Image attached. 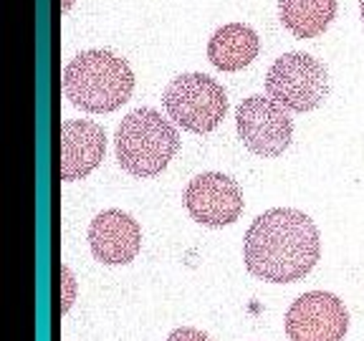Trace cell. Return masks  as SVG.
I'll list each match as a JSON object with an SVG mask.
<instances>
[{
    "instance_id": "cell-1",
    "label": "cell",
    "mask_w": 364,
    "mask_h": 341,
    "mask_svg": "<svg viewBox=\"0 0 364 341\" xmlns=\"http://www.w3.org/2000/svg\"><path fill=\"white\" fill-rule=\"evenodd\" d=\"M321 258L318 227L306 212L273 207L250 222L243 261L250 276L268 283H294L314 271Z\"/></svg>"
},
{
    "instance_id": "cell-2",
    "label": "cell",
    "mask_w": 364,
    "mask_h": 341,
    "mask_svg": "<svg viewBox=\"0 0 364 341\" xmlns=\"http://www.w3.org/2000/svg\"><path fill=\"white\" fill-rule=\"evenodd\" d=\"M134 91V71L104 48L81 51L63 68V94L76 109L91 114L117 112Z\"/></svg>"
},
{
    "instance_id": "cell-3",
    "label": "cell",
    "mask_w": 364,
    "mask_h": 341,
    "mask_svg": "<svg viewBox=\"0 0 364 341\" xmlns=\"http://www.w3.org/2000/svg\"><path fill=\"white\" fill-rule=\"evenodd\" d=\"M117 162L134 177H154L180 149V134L157 109L139 107L117 126Z\"/></svg>"
},
{
    "instance_id": "cell-4",
    "label": "cell",
    "mask_w": 364,
    "mask_h": 341,
    "mask_svg": "<svg viewBox=\"0 0 364 341\" xmlns=\"http://www.w3.org/2000/svg\"><path fill=\"white\" fill-rule=\"evenodd\" d=\"M266 91L289 112H314L329 97V71L311 53H284L268 68Z\"/></svg>"
},
{
    "instance_id": "cell-5",
    "label": "cell",
    "mask_w": 364,
    "mask_h": 341,
    "mask_svg": "<svg viewBox=\"0 0 364 341\" xmlns=\"http://www.w3.org/2000/svg\"><path fill=\"white\" fill-rule=\"evenodd\" d=\"M165 112L182 129L205 134L220 126L228 114V94L208 74H180L162 94Z\"/></svg>"
},
{
    "instance_id": "cell-6",
    "label": "cell",
    "mask_w": 364,
    "mask_h": 341,
    "mask_svg": "<svg viewBox=\"0 0 364 341\" xmlns=\"http://www.w3.org/2000/svg\"><path fill=\"white\" fill-rule=\"evenodd\" d=\"M235 126L245 149L266 159L284 154L294 136V124L286 109L261 94L240 102L235 112Z\"/></svg>"
},
{
    "instance_id": "cell-7",
    "label": "cell",
    "mask_w": 364,
    "mask_h": 341,
    "mask_svg": "<svg viewBox=\"0 0 364 341\" xmlns=\"http://www.w3.org/2000/svg\"><path fill=\"white\" fill-rule=\"evenodd\" d=\"M349 313L339 296L309 291L286 311V334L291 341H344Z\"/></svg>"
},
{
    "instance_id": "cell-8",
    "label": "cell",
    "mask_w": 364,
    "mask_h": 341,
    "mask_svg": "<svg viewBox=\"0 0 364 341\" xmlns=\"http://www.w3.org/2000/svg\"><path fill=\"white\" fill-rule=\"evenodd\" d=\"M185 207L200 225L223 227L240 217L245 207L238 182L223 172H203L185 188Z\"/></svg>"
},
{
    "instance_id": "cell-9",
    "label": "cell",
    "mask_w": 364,
    "mask_h": 341,
    "mask_svg": "<svg viewBox=\"0 0 364 341\" xmlns=\"http://www.w3.org/2000/svg\"><path fill=\"white\" fill-rule=\"evenodd\" d=\"M107 154V131L89 119H68L58 126V175L74 182L102 165Z\"/></svg>"
},
{
    "instance_id": "cell-10",
    "label": "cell",
    "mask_w": 364,
    "mask_h": 341,
    "mask_svg": "<svg viewBox=\"0 0 364 341\" xmlns=\"http://www.w3.org/2000/svg\"><path fill=\"white\" fill-rule=\"evenodd\" d=\"M89 245L99 263L127 266L142 248V227L129 212L104 210L89 225Z\"/></svg>"
},
{
    "instance_id": "cell-11",
    "label": "cell",
    "mask_w": 364,
    "mask_h": 341,
    "mask_svg": "<svg viewBox=\"0 0 364 341\" xmlns=\"http://www.w3.org/2000/svg\"><path fill=\"white\" fill-rule=\"evenodd\" d=\"M261 38L245 23H225L208 40V58L220 71H240L258 56Z\"/></svg>"
},
{
    "instance_id": "cell-12",
    "label": "cell",
    "mask_w": 364,
    "mask_h": 341,
    "mask_svg": "<svg viewBox=\"0 0 364 341\" xmlns=\"http://www.w3.org/2000/svg\"><path fill=\"white\" fill-rule=\"evenodd\" d=\"M336 16V0H279V18L296 38L324 33Z\"/></svg>"
},
{
    "instance_id": "cell-13",
    "label": "cell",
    "mask_w": 364,
    "mask_h": 341,
    "mask_svg": "<svg viewBox=\"0 0 364 341\" xmlns=\"http://www.w3.org/2000/svg\"><path fill=\"white\" fill-rule=\"evenodd\" d=\"M167 341H210V336L203 334L200 329H190V326H182V329H175Z\"/></svg>"
},
{
    "instance_id": "cell-14",
    "label": "cell",
    "mask_w": 364,
    "mask_h": 341,
    "mask_svg": "<svg viewBox=\"0 0 364 341\" xmlns=\"http://www.w3.org/2000/svg\"><path fill=\"white\" fill-rule=\"evenodd\" d=\"M71 3H74V0H63V6H61V11H68V8H71Z\"/></svg>"
},
{
    "instance_id": "cell-15",
    "label": "cell",
    "mask_w": 364,
    "mask_h": 341,
    "mask_svg": "<svg viewBox=\"0 0 364 341\" xmlns=\"http://www.w3.org/2000/svg\"><path fill=\"white\" fill-rule=\"evenodd\" d=\"M359 11H362V23H364V0H359Z\"/></svg>"
}]
</instances>
